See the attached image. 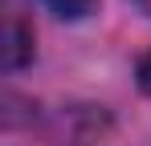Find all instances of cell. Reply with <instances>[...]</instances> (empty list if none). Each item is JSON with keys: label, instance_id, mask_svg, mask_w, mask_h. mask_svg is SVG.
I'll return each instance as SVG.
<instances>
[{"label": "cell", "instance_id": "1", "mask_svg": "<svg viewBox=\"0 0 151 146\" xmlns=\"http://www.w3.org/2000/svg\"><path fill=\"white\" fill-rule=\"evenodd\" d=\"M29 61H33V28L8 8V16H4V69L17 73Z\"/></svg>", "mask_w": 151, "mask_h": 146}, {"label": "cell", "instance_id": "2", "mask_svg": "<svg viewBox=\"0 0 151 146\" xmlns=\"http://www.w3.org/2000/svg\"><path fill=\"white\" fill-rule=\"evenodd\" d=\"M41 4L49 8L53 16H61V21H86L98 8V0H41Z\"/></svg>", "mask_w": 151, "mask_h": 146}, {"label": "cell", "instance_id": "3", "mask_svg": "<svg viewBox=\"0 0 151 146\" xmlns=\"http://www.w3.org/2000/svg\"><path fill=\"white\" fill-rule=\"evenodd\" d=\"M135 73H139V89L151 97V53L143 57V61H139V69H135Z\"/></svg>", "mask_w": 151, "mask_h": 146}, {"label": "cell", "instance_id": "4", "mask_svg": "<svg viewBox=\"0 0 151 146\" xmlns=\"http://www.w3.org/2000/svg\"><path fill=\"white\" fill-rule=\"evenodd\" d=\"M131 4H139V8H143V12L151 16V0H131Z\"/></svg>", "mask_w": 151, "mask_h": 146}]
</instances>
